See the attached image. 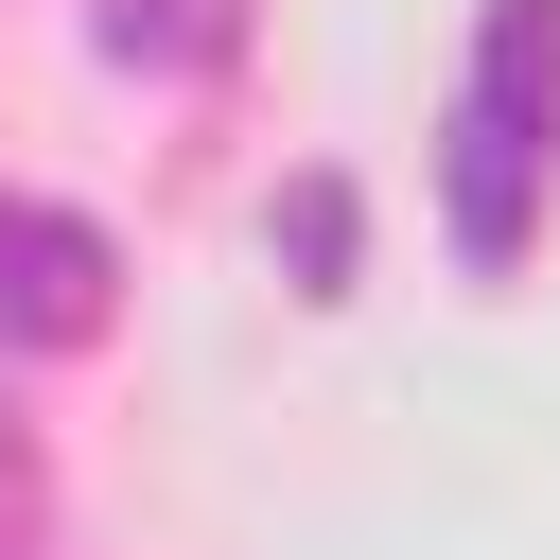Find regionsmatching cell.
I'll list each match as a JSON object with an SVG mask.
<instances>
[{
    "label": "cell",
    "mask_w": 560,
    "mask_h": 560,
    "mask_svg": "<svg viewBox=\"0 0 560 560\" xmlns=\"http://www.w3.org/2000/svg\"><path fill=\"white\" fill-rule=\"evenodd\" d=\"M88 332H105V228L0 192V350H88Z\"/></svg>",
    "instance_id": "cell-2"
},
{
    "label": "cell",
    "mask_w": 560,
    "mask_h": 560,
    "mask_svg": "<svg viewBox=\"0 0 560 560\" xmlns=\"http://www.w3.org/2000/svg\"><path fill=\"white\" fill-rule=\"evenodd\" d=\"M542 158H560V0H490L455 88V262H525Z\"/></svg>",
    "instance_id": "cell-1"
},
{
    "label": "cell",
    "mask_w": 560,
    "mask_h": 560,
    "mask_svg": "<svg viewBox=\"0 0 560 560\" xmlns=\"http://www.w3.org/2000/svg\"><path fill=\"white\" fill-rule=\"evenodd\" d=\"M0 560H52V508H35V455H18V420H0Z\"/></svg>",
    "instance_id": "cell-4"
},
{
    "label": "cell",
    "mask_w": 560,
    "mask_h": 560,
    "mask_svg": "<svg viewBox=\"0 0 560 560\" xmlns=\"http://www.w3.org/2000/svg\"><path fill=\"white\" fill-rule=\"evenodd\" d=\"M228 35H245L228 0H105V52H158V70H210Z\"/></svg>",
    "instance_id": "cell-3"
}]
</instances>
